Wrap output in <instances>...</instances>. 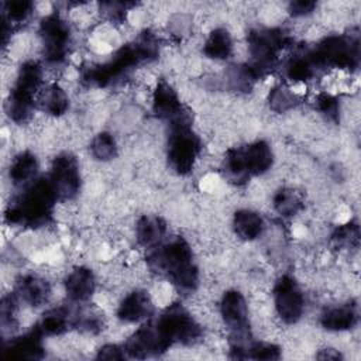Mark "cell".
<instances>
[{
	"mask_svg": "<svg viewBox=\"0 0 361 361\" xmlns=\"http://www.w3.org/2000/svg\"><path fill=\"white\" fill-rule=\"evenodd\" d=\"M147 261L149 267L165 275L182 292H193L199 283V269L193 251L183 237H172L151 248Z\"/></svg>",
	"mask_w": 361,
	"mask_h": 361,
	"instance_id": "cell-1",
	"label": "cell"
},
{
	"mask_svg": "<svg viewBox=\"0 0 361 361\" xmlns=\"http://www.w3.org/2000/svg\"><path fill=\"white\" fill-rule=\"evenodd\" d=\"M157 54V38L151 32H144L133 44L121 47L107 61L86 71L83 79L97 87L110 86L128 75L135 66L152 61Z\"/></svg>",
	"mask_w": 361,
	"mask_h": 361,
	"instance_id": "cell-2",
	"label": "cell"
},
{
	"mask_svg": "<svg viewBox=\"0 0 361 361\" xmlns=\"http://www.w3.org/2000/svg\"><path fill=\"white\" fill-rule=\"evenodd\" d=\"M56 200L58 196L49 178H39L32 180V183L8 204L4 220L13 226L31 228L45 226L52 219Z\"/></svg>",
	"mask_w": 361,
	"mask_h": 361,
	"instance_id": "cell-3",
	"label": "cell"
},
{
	"mask_svg": "<svg viewBox=\"0 0 361 361\" xmlns=\"http://www.w3.org/2000/svg\"><path fill=\"white\" fill-rule=\"evenodd\" d=\"M42 87V66L37 61H25L18 69L6 104L7 114L14 123L23 124L31 117Z\"/></svg>",
	"mask_w": 361,
	"mask_h": 361,
	"instance_id": "cell-4",
	"label": "cell"
},
{
	"mask_svg": "<svg viewBox=\"0 0 361 361\" xmlns=\"http://www.w3.org/2000/svg\"><path fill=\"white\" fill-rule=\"evenodd\" d=\"M200 151V138L193 131L186 113L169 121L168 162L178 175H188L195 168Z\"/></svg>",
	"mask_w": 361,
	"mask_h": 361,
	"instance_id": "cell-5",
	"label": "cell"
},
{
	"mask_svg": "<svg viewBox=\"0 0 361 361\" xmlns=\"http://www.w3.org/2000/svg\"><path fill=\"white\" fill-rule=\"evenodd\" d=\"M220 314L231 338V357L244 358V351L251 343L248 305L244 295L235 289L224 292L220 300Z\"/></svg>",
	"mask_w": 361,
	"mask_h": 361,
	"instance_id": "cell-6",
	"label": "cell"
},
{
	"mask_svg": "<svg viewBox=\"0 0 361 361\" xmlns=\"http://www.w3.org/2000/svg\"><path fill=\"white\" fill-rule=\"evenodd\" d=\"M307 55L316 71L323 68L351 71L358 66V39L351 35H329Z\"/></svg>",
	"mask_w": 361,
	"mask_h": 361,
	"instance_id": "cell-7",
	"label": "cell"
},
{
	"mask_svg": "<svg viewBox=\"0 0 361 361\" xmlns=\"http://www.w3.org/2000/svg\"><path fill=\"white\" fill-rule=\"evenodd\" d=\"M288 39V35L281 28H257L248 34L247 41L251 59L247 65L257 79L274 68Z\"/></svg>",
	"mask_w": 361,
	"mask_h": 361,
	"instance_id": "cell-8",
	"label": "cell"
},
{
	"mask_svg": "<svg viewBox=\"0 0 361 361\" xmlns=\"http://www.w3.org/2000/svg\"><path fill=\"white\" fill-rule=\"evenodd\" d=\"M154 324L168 347H172L173 344H193L203 333L200 324L180 305H171Z\"/></svg>",
	"mask_w": 361,
	"mask_h": 361,
	"instance_id": "cell-9",
	"label": "cell"
},
{
	"mask_svg": "<svg viewBox=\"0 0 361 361\" xmlns=\"http://www.w3.org/2000/svg\"><path fill=\"white\" fill-rule=\"evenodd\" d=\"M38 32L47 62L51 65L62 63L71 44L68 23L58 13H51L39 23Z\"/></svg>",
	"mask_w": 361,
	"mask_h": 361,
	"instance_id": "cell-10",
	"label": "cell"
},
{
	"mask_svg": "<svg viewBox=\"0 0 361 361\" xmlns=\"http://www.w3.org/2000/svg\"><path fill=\"white\" fill-rule=\"evenodd\" d=\"M274 306L279 319L286 324L298 323L305 312V296L290 275H282L276 279L272 289Z\"/></svg>",
	"mask_w": 361,
	"mask_h": 361,
	"instance_id": "cell-11",
	"label": "cell"
},
{
	"mask_svg": "<svg viewBox=\"0 0 361 361\" xmlns=\"http://www.w3.org/2000/svg\"><path fill=\"white\" fill-rule=\"evenodd\" d=\"M48 178L56 192L58 200H71L79 193L80 171L72 154L62 152L56 155L52 161Z\"/></svg>",
	"mask_w": 361,
	"mask_h": 361,
	"instance_id": "cell-12",
	"label": "cell"
},
{
	"mask_svg": "<svg viewBox=\"0 0 361 361\" xmlns=\"http://www.w3.org/2000/svg\"><path fill=\"white\" fill-rule=\"evenodd\" d=\"M126 357L130 358H148L161 355L169 350L168 344L161 338L154 322L142 324L137 329L123 344Z\"/></svg>",
	"mask_w": 361,
	"mask_h": 361,
	"instance_id": "cell-13",
	"label": "cell"
},
{
	"mask_svg": "<svg viewBox=\"0 0 361 361\" xmlns=\"http://www.w3.org/2000/svg\"><path fill=\"white\" fill-rule=\"evenodd\" d=\"M154 313L151 296L144 289L127 293L117 307V317L124 323H138L149 319Z\"/></svg>",
	"mask_w": 361,
	"mask_h": 361,
	"instance_id": "cell-14",
	"label": "cell"
},
{
	"mask_svg": "<svg viewBox=\"0 0 361 361\" xmlns=\"http://www.w3.org/2000/svg\"><path fill=\"white\" fill-rule=\"evenodd\" d=\"M42 334L34 326L25 334L11 338L4 345V354L7 358L16 360H39L44 357V344Z\"/></svg>",
	"mask_w": 361,
	"mask_h": 361,
	"instance_id": "cell-15",
	"label": "cell"
},
{
	"mask_svg": "<svg viewBox=\"0 0 361 361\" xmlns=\"http://www.w3.org/2000/svg\"><path fill=\"white\" fill-rule=\"evenodd\" d=\"M96 289V278L90 268L76 267L65 279V292L71 302H87Z\"/></svg>",
	"mask_w": 361,
	"mask_h": 361,
	"instance_id": "cell-16",
	"label": "cell"
},
{
	"mask_svg": "<svg viewBox=\"0 0 361 361\" xmlns=\"http://www.w3.org/2000/svg\"><path fill=\"white\" fill-rule=\"evenodd\" d=\"M152 111L158 118L172 121L185 114L183 106L173 87L161 80L152 93Z\"/></svg>",
	"mask_w": 361,
	"mask_h": 361,
	"instance_id": "cell-17",
	"label": "cell"
},
{
	"mask_svg": "<svg viewBox=\"0 0 361 361\" xmlns=\"http://www.w3.org/2000/svg\"><path fill=\"white\" fill-rule=\"evenodd\" d=\"M16 296L24 303L32 307H38L48 302L51 296V285L45 278L39 275L28 274L18 279L17 288H16Z\"/></svg>",
	"mask_w": 361,
	"mask_h": 361,
	"instance_id": "cell-18",
	"label": "cell"
},
{
	"mask_svg": "<svg viewBox=\"0 0 361 361\" xmlns=\"http://www.w3.org/2000/svg\"><path fill=\"white\" fill-rule=\"evenodd\" d=\"M79 314H73L72 310L66 306L52 307L42 314L35 327L41 331L42 336H61L69 330V327H78Z\"/></svg>",
	"mask_w": 361,
	"mask_h": 361,
	"instance_id": "cell-19",
	"label": "cell"
},
{
	"mask_svg": "<svg viewBox=\"0 0 361 361\" xmlns=\"http://www.w3.org/2000/svg\"><path fill=\"white\" fill-rule=\"evenodd\" d=\"M358 323V307L354 303H344L327 307L320 314V324L329 331H345Z\"/></svg>",
	"mask_w": 361,
	"mask_h": 361,
	"instance_id": "cell-20",
	"label": "cell"
},
{
	"mask_svg": "<svg viewBox=\"0 0 361 361\" xmlns=\"http://www.w3.org/2000/svg\"><path fill=\"white\" fill-rule=\"evenodd\" d=\"M241 152L250 176L265 173L274 164V152L269 144L262 140L248 144L241 149Z\"/></svg>",
	"mask_w": 361,
	"mask_h": 361,
	"instance_id": "cell-21",
	"label": "cell"
},
{
	"mask_svg": "<svg viewBox=\"0 0 361 361\" xmlns=\"http://www.w3.org/2000/svg\"><path fill=\"white\" fill-rule=\"evenodd\" d=\"M166 223L159 216L145 214L138 219L135 226L137 243L145 248H154L165 240Z\"/></svg>",
	"mask_w": 361,
	"mask_h": 361,
	"instance_id": "cell-22",
	"label": "cell"
},
{
	"mask_svg": "<svg viewBox=\"0 0 361 361\" xmlns=\"http://www.w3.org/2000/svg\"><path fill=\"white\" fill-rule=\"evenodd\" d=\"M233 228L237 237L245 241H252L258 238L264 231L262 217L250 209L237 210L233 216Z\"/></svg>",
	"mask_w": 361,
	"mask_h": 361,
	"instance_id": "cell-23",
	"label": "cell"
},
{
	"mask_svg": "<svg viewBox=\"0 0 361 361\" xmlns=\"http://www.w3.org/2000/svg\"><path fill=\"white\" fill-rule=\"evenodd\" d=\"M37 104H39V107L51 114V116H62L69 106V99L66 92L56 83H51L47 85L41 89L39 94H38V100Z\"/></svg>",
	"mask_w": 361,
	"mask_h": 361,
	"instance_id": "cell-24",
	"label": "cell"
},
{
	"mask_svg": "<svg viewBox=\"0 0 361 361\" xmlns=\"http://www.w3.org/2000/svg\"><path fill=\"white\" fill-rule=\"evenodd\" d=\"M38 171V159L30 151L20 152L10 165V179L14 185L21 186L34 180Z\"/></svg>",
	"mask_w": 361,
	"mask_h": 361,
	"instance_id": "cell-25",
	"label": "cell"
},
{
	"mask_svg": "<svg viewBox=\"0 0 361 361\" xmlns=\"http://www.w3.org/2000/svg\"><path fill=\"white\" fill-rule=\"evenodd\" d=\"M203 52L214 61L227 59L233 52V39L226 28H214L204 41Z\"/></svg>",
	"mask_w": 361,
	"mask_h": 361,
	"instance_id": "cell-26",
	"label": "cell"
},
{
	"mask_svg": "<svg viewBox=\"0 0 361 361\" xmlns=\"http://www.w3.org/2000/svg\"><path fill=\"white\" fill-rule=\"evenodd\" d=\"M223 172L224 176L234 185H244L251 178L240 148H231L226 152L223 161Z\"/></svg>",
	"mask_w": 361,
	"mask_h": 361,
	"instance_id": "cell-27",
	"label": "cell"
},
{
	"mask_svg": "<svg viewBox=\"0 0 361 361\" xmlns=\"http://www.w3.org/2000/svg\"><path fill=\"white\" fill-rule=\"evenodd\" d=\"M316 75V69L306 54H299L290 56V59L285 65V76L295 83L307 82Z\"/></svg>",
	"mask_w": 361,
	"mask_h": 361,
	"instance_id": "cell-28",
	"label": "cell"
},
{
	"mask_svg": "<svg viewBox=\"0 0 361 361\" xmlns=\"http://www.w3.org/2000/svg\"><path fill=\"white\" fill-rule=\"evenodd\" d=\"M272 206L281 216L289 217L302 210L303 202L298 192H295L292 188H281L272 197Z\"/></svg>",
	"mask_w": 361,
	"mask_h": 361,
	"instance_id": "cell-29",
	"label": "cell"
},
{
	"mask_svg": "<svg viewBox=\"0 0 361 361\" xmlns=\"http://www.w3.org/2000/svg\"><path fill=\"white\" fill-rule=\"evenodd\" d=\"M90 154L99 161H110L117 155V142L110 133H99L90 142Z\"/></svg>",
	"mask_w": 361,
	"mask_h": 361,
	"instance_id": "cell-30",
	"label": "cell"
},
{
	"mask_svg": "<svg viewBox=\"0 0 361 361\" xmlns=\"http://www.w3.org/2000/svg\"><path fill=\"white\" fill-rule=\"evenodd\" d=\"M281 357V347L268 341H255L244 351V358L252 360H278Z\"/></svg>",
	"mask_w": 361,
	"mask_h": 361,
	"instance_id": "cell-31",
	"label": "cell"
},
{
	"mask_svg": "<svg viewBox=\"0 0 361 361\" xmlns=\"http://www.w3.org/2000/svg\"><path fill=\"white\" fill-rule=\"evenodd\" d=\"M331 240L336 244V247H340V248L357 247L360 240L358 226L355 223H347L337 227L331 235Z\"/></svg>",
	"mask_w": 361,
	"mask_h": 361,
	"instance_id": "cell-32",
	"label": "cell"
},
{
	"mask_svg": "<svg viewBox=\"0 0 361 361\" xmlns=\"http://www.w3.org/2000/svg\"><path fill=\"white\" fill-rule=\"evenodd\" d=\"M34 4L27 0H14V1H7L4 4V13H6V20L10 24H17L24 20L32 13Z\"/></svg>",
	"mask_w": 361,
	"mask_h": 361,
	"instance_id": "cell-33",
	"label": "cell"
},
{
	"mask_svg": "<svg viewBox=\"0 0 361 361\" xmlns=\"http://www.w3.org/2000/svg\"><path fill=\"white\" fill-rule=\"evenodd\" d=\"M296 102H298L296 94L285 86L274 87L271 94H269L271 107L278 110V111H285V110L293 107L296 104Z\"/></svg>",
	"mask_w": 361,
	"mask_h": 361,
	"instance_id": "cell-34",
	"label": "cell"
},
{
	"mask_svg": "<svg viewBox=\"0 0 361 361\" xmlns=\"http://www.w3.org/2000/svg\"><path fill=\"white\" fill-rule=\"evenodd\" d=\"M16 312H17V296L10 293L3 296L0 305V316L3 329H13L16 326Z\"/></svg>",
	"mask_w": 361,
	"mask_h": 361,
	"instance_id": "cell-35",
	"label": "cell"
},
{
	"mask_svg": "<svg viewBox=\"0 0 361 361\" xmlns=\"http://www.w3.org/2000/svg\"><path fill=\"white\" fill-rule=\"evenodd\" d=\"M316 104L320 113H323L330 120H337L338 117V102L330 93H320L316 99Z\"/></svg>",
	"mask_w": 361,
	"mask_h": 361,
	"instance_id": "cell-36",
	"label": "cell"
},
{
	"mask_svg": "<svg viewBox=\"0 0 361 361\" xmlns=\"http://www.w3.org/2000/svg\"><path fill=\"white\" fill-rule=\"evenodd\" d=\"M97 358L102 360H123L127 358L123 345L117 344H104L97 350Z\"/></svg>",
	"mask_w": 361,
	"mask_h": 361,
	"instance_id": "cell-37",
	"label": "cell"
},
{
	"mask_svg": "<svg viewBox=\"0 0 361 361\" xmlns=\"http://www.w3.org/2000/svg\"><path fill=\"white\" fill-rule=\"evenodd\" d=\"M314 8H316V3L314 1H307V0H299V1H293V3L289 4V11L295 17L307 16Z\"/></svg>",
	"mask_w": 361,
	"mask_h": 361,
	"instance_id": "cell-38",
	"label": "cell"
},
{
	"mask_svg": "<svg viewBox=\"0 0 361 361\" xmlns=\"http://www.w3.org/2000/svg\"><path fill=\"white\" fill-rule=\"evenodd\" d=\"M317 358H322V360H338L341 358V354L338 353V350H334V348H324L322 350L320 354H317Z\"/></svg>",
	"mask_w": 361,
	"mask_h": 361,
	"instance_id": "cell-39",
	"label": "cell"
}]
</instances>
